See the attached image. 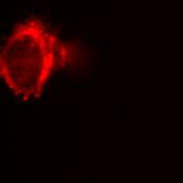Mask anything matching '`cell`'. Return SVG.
<instances>
[{
	"label": "cell",
	"instance_id": "obj_1",
	"mask_svg": "<svg viewBox=\"0 0 183 183\" xmlns=\"http://www.w3.org/2000/svg\"><path fill=\"white\" fill-rule=\"evenodd\" d=\"M55 50V37L42 22L21 23L2 50L1 74L8 85L20 95L39 93L54 70Z\"/></svg>",
	"mask_w": 183,
	"mask_h": 183
}]
</instances>
